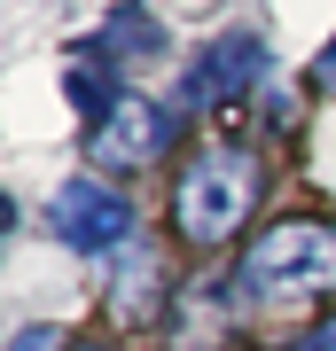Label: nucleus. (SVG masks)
<instances>
[{"instance_id": "obj_2", "label": "nucleus", "mask_w": 336, "mask_h": 351, "mask_svg": "<svg viewBox=\"0 0 336 351\" xmlns=\"http://www.w3.org/2000/svg\"><path fill=\"white\" fill-rule=\"evenodd\" d=\"M235 289L250 313L266 320H298L336 304V226L321 219H274L266 234H250V250L235 265Z\"/></svg>"}, {"instance_id": "obj_10", "label": "nucleus", "mask_w": 336, "mask_h": 351, "mask_svg": "<svg viewBox=\"0 0 336 351\" xmlns=\"http://www.w3.org/2000/svg\"><path fill=\"white\" fill-rule=\"evenodd\" d=\"M8 351H63V328L32 320V328H16V343H8Z\"/></svg>"}, {"instance_id": "obj_4", "label": "nucleus", "mask_w": 336, "mask_h": 351, "mask_svg": "<svg viewBox=\"0 0 336 351\" xmlns=\"http://www.w3.org/2000/svg\"><path fill=\"white\" fill-rule=\"evenodd\" d=\"M47 226H55V242H71L78 258H102V250H117V242H133V203H125L110 180H63L55 203H47Z\"/></svg>"}, {"instance_id": "obj_13", "label": "nucleus", "mask_w": 336, "mask_h": 351, "mask_svg": "<svg viewBox=\"0 0 336 351\" xmlns=\"http://www.w3.org/2000/svg\"><path fill=\"white\" fill-rule=\"evenodd\" d=\"M78 351H125V343H78Z\"/></svg>"}, {"instance_id": "obj_1", "label": "nucleus", "mask_w": 336, "mask_h": 351, "mask_svg": "<svg viewBox=\"0 0 336 351\" xmlns=\"http://www.w3.org/2000/svg\"><path fill=\"white\" fill-rule=\"evenodd\" d=\"M258 195H266L258 149H243V141H203V149H188L180 172H172V195H164V211H172V242L196 250V258L227 250V242L250 226Z\"/></svg>"}, {"instance_id": "obj_9", "label": "nucleus", "mask_w": 336, "mask_h": 351, "mask_svg": "<svg viewBox=\"0 0 336 351\" xmlns=\"http://www.w3.org/2000/svg\"><path fill=\"white\" fill-rule=\"evenodd\" d=\"M157 47V32L141 24V16H117L110 32H102V55H149Z\"/></svg>"}, {"instance_id": "obj_3", "label": "nucleus", "mask_w": 336, "mask_h": 351, "mask_svg": "<svg viewBox=\"0 0 336 351\" xmlns=\"http://www.w3.org/2000/svg\"><path fill=\"white\" fill-rule=\"evenodd\" d=\"M172 125L180 117L164 110L157 94H117L87 125V156L102 164V172H141V164H157L164 149H172Z\"/></svg>"}, {"instance_id": "obj_7", "label": "nucleus", "mask_w": 336, "mask_h": 351, "mask_svg": "<svg viewBox=\"0 0 336 351\" xmlns=\"http://www.w3.org/2000/svg\"><path fill=\"white\" fill-rule=\"evenodd\" d=\"M164 304H172V281H164L157 250H133V258L117 265V281H110V297H102V313H110L117 328H141V320L164 328Z\"/></svg>"}, {"instance_id": "obj_8", "label": "nucleus", "mask_w": 336, "mask_h": 351, "mask_svg": "<svg viewBox=\"0 0 336 351\" xmlns=\"http://www.w3.org/2000/svg\"><path fill=\"white\" fill-rule=\"evenodd\" d=\"M71 101H78V110H87V125H94V117L102 110H110V101H117V86H110V71H87V63H71Z\"/></svg>"}, {"instance_id": "obj_5", "label": "nucleus", "mask_w": 336, "mask_h": 351, "mask_svg": "<svg viewBox=\"0 0 336 351\" xmlns=\"http://www.w3.org/2000/svg\"><path fill=\"white\" fill-rule=\"evenodd\" d=\"M235 274H188L164 304V351H227L235 343Z\"/></svg>"}, {"instance_id": "obj_12", "label": "nucleus", "mask_w": 336, "mask_h": 351, "mask_svg": "<svg viewBox=\"0 0 336 351\" xmlns=\"http://www.w3.org/2000/svg\"><path fill=\"white\" fill-rule=\"evenodd\" d=\"M289 351H336V320H328V328H313V336H305V343H289Z\"/></svg>"}, {"instance_id": "obj_11", "label": "nucleus", "mask_w": 336, "mask_h": 351, "mask_svg": "<svg viewBox=\"0 0 336 351\" xmlns=\"http://www.w3.org/2000/svg\"><path fill=\"white\" fill-rule=\"evenodd\" d=\"M313 86H321V94H336V47L321 55V63H313Z\"/></svg>"}, {"instance_id": "obj_6", "label": "nucleus", "mask_w": 336, "mask_h": 351, "mask_svg": "<svg viewBox=\"0 0 336 351\" xmlns=\"http://www.w3.org/2000/svg\"><path fill=\"white\" fill-rule=\"evenodd\" d=\"M266 78V47L258 32H219L212 47L196 55V71H188V101H235Z\"/></svg>"}]
</instances>
